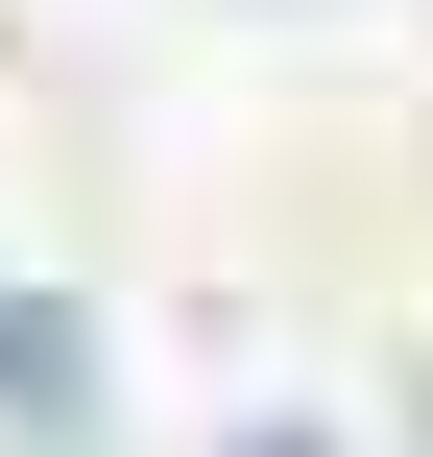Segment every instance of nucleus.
I'll list each match as a JSON object with an SVG mask.
<instances>
[{"instance_id": "nucleus-1", "label": "nucleus", "mask_w": 433, "mask_h": 457, "mask_svg": "<svg viewBox=\"0 0 433 457\" xmlns=\"http://www.w3.org/2000/svg\"><path fill=\"white\" fill-rule=\"evenodd\" d=\"M241 457H337V434H241Z\"/></svg>"}]
</instances>
